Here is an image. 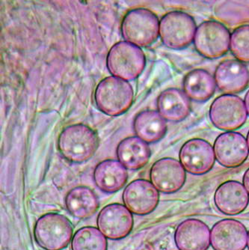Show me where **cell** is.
<instances>
[{
    "instance_id": "cell-1",
    "label": "cell",
    "mask_w": 249,
    "mask_h": 250,
    "mask_svg": "<svg viewBox=\"0 0 249 250\" xmlns=\"http://www.w3.org/2000/svg\"><path fill=\"white\" fill-rule=\"evenodd\" d=\"M58 149L64 158L74 164L89 161L98 146V134L83 124L70 125L63 129L58 139Z\"/></svg>"
},
{
    "instance_id": "cell-2",
    "label": "cell",
    "mask_w": 249,
    "mask_h": 250,
    "mask_svg": "<svg viewBox=\"0 0 249 250\" xmlns=\"http://www.w3.org/2000/svg\"><path fill=\"white\" fill-rule=\"evenodd\" d=\"M134 92L132 85L122 79H103L94 91V102L100 111L109 116L124 114L133 105Z\"/></svg>"
},
{
    "instance_id": "cell-3",
    "label": "cell",
    "mask_w": 249,
    "mask_h": 250,
    "mask_svg": "<svg viewBox=\"0 0 249 250\" xmlns=\"http://www.w3.org/2000/svg\"><path fill=\"white\" fill-rule=\"evenodd\" d=\"M122 35L125 42L137 47H150L160 36V21L150 10L134 8L124 17Z\"/></svg>"
},
{
    "instance_id": "cell-4",
    "label": "cell",
    "mask_w": 249,
    "mask_h": 250,
    "mask_svg": "<svg viewBox=\"0 0 249 250\" xmlns=\"http://www.w3.org/2000/svg\"><path fill=\"white\" fill-rule=\"evenodd\" d=\"M145 66L144 52L140 47L129 42L115 43L106 56V67L112 77L127 82L136 80L143 72Z\"/></svg>"
},
{
    "instance_id": "cell-5",
    "label": "cell",
    "mask_w": 249,
    "mask_h": 250,
    "mask_svg": "<svg viewBox=\"0 0 249 250\" xmlns=\"http://www.w3.org/2000/svg\"><path fill=\"white\" fill-rule=\"evenodd\" d=\"M72 224L68 219L57 213L43 215L36 221L34 237L37 244L45 250H62L71 243Z\"/></svg>"
},
{
    "instance_id": "cell-6",
    "label": "cell",
    "mask_w": 249,
    "mask_h": 250,
    "mask_svg": "<svg viewBox=\"0 0 249 250\" xmlns=\"http://www.w3.org/2000/svg\"><path fill=\"white\" fill-rule=\"evenodd\" d=\"M195 20L181 11L168 12L160 21V37L163 44L172 50L188 47L195 39Z\"/></svg>"
},
{
    "instance_id": "cell-7",
    "label": "cell",
    "mask_w": 249,
    "mask_h": 250,
    "mask_svg": "<svg viewBox=\"0 0 249 250\" xmlns=\"http://www.w3.org/2000/svg\"><path fill=\"white\" fill-rule=\"evenodd\" d=\"M230 32L218 21H205L197 28L194 45L205 58L216 60L225 56L230 49Z\"/></svg>"
},
{
    "instance_id": "cell-8",
    "label": "cell",
    "mask_w": 249,
    "mask_h": 250,
    "mask_svg": "<svg viewBox=\"0 0 249 250\" xmlns=\"http://www.w3.org/2000/svg\"><path fill=\"white\" fill-rule=\"evenodd\" d=\"M209 114L216 128L228 132L243 127L248 118L244 101L233 95L218 97L211 104Z\"/></svg>"
},
{
    "instance_id": "cell-9",
    "label": "cell",
    "mask_w": 249,
    "mask_h": 250,
    "mask_svg": "<svg viewBox=\"0 0 249 250\" xmlns=\"http://www.w3.org/2000/svg\"><path fill=\"white\" fill-rule=\"evenodd\" d=\"M133 214L121 204L114 203L105 206L100 211L97 225L106 238L113 241L125 238L133 228Z\"/></svg>"
},
{
    "instance_id": "cell-10",
    "label": "cell",
    "mask_w": 249,
    "mask_h": 250,
    "mask_svg": "<svg viewBox=\"0 0 249 250\" xmlns=\"http://www.w3.org/2000/svg\"><path fill=\"white\" fill-rule=\"evenodd\" d=\"M179 157L186 172L195 175L209 172L216 161L213 147L202 139H192L184 143L180 151Z\"/></svg>"
},
{
    "instance_id": "cell-11",
    "label": "cell",
    "mask_w": 249,
    "mask_h": 250,
    "mask_svg": "<svg viewBox=\"0 0 249 250\" xmlns=\"http://www.w3.org/2000/svg\"><path fill=\"white\" fill-rule=\"evenodd\" d=\"M122 199L132 213L145 216L155 210L160 202V193L150 181L137 179L126 187Z\"/></svg>"
},
{
    "instance_id": "cell-12",
    "label": "cell",
    "mask_w": 249,
    "mask_h": 250,
    "mask_svg": "<svg viewBox=\"0 0 249 250\" xmlns=\"http://www.w3.org/2000/svg\"><path fill=\"white\" fill-rule=\"evenodd\" d=\"M150 182L159 192L171 194L185 185L187 173L180 161L166 157L154 163L150 170Z\"/></svg>"
},
{
    "instance_id": "cell-13",
    "label": "cell",
    "mask_w": 249,
    "mask_h": 250,
    "mask_svg": "<svg viewBox=\"0 0 249 250\" xmlns=\"http://www.w3.org/2000/svg\"><path fill=\"white\" fill-rule=\"evenodd\" d=\"M213 149L216 161L225 168L240 167L249 155L247 140L237 132L229 131L219 135Z\"/></svg>"
},
{
    "instance_id": "cell-14",
    "label": "cell",
    "mask_w": 249,
    "mask_h": 250,
    "mask_svg": "<svg viewBox=\"0 0 249 250\" xmlns=\"http://www.w3.org/2000/svg\"><path fill=\"white\" fill-rule=\"evenodd\" d=\"M246 226L238 220L225 219L210 231V244L214 250H245L248 244Z\"/></svg>"
},
{
    "instance_id": "cell-15",
    "label": "cell",
    "mask_w": 249,
    "mask_h": 250,
    "mask_svg": "<svg viewBox=\"0 0 249 250\" xmlns=\"http://www.w3.org/2000/svg\"><path fill=\"white\" fill-rule=\"evenodd\" d=\"M214 78L220 91L228 95H234L243 92L249 85V71L238 60H225L216 67Z\"/></svg>"
},
{
    "instance_id": "cell-16",
    "label": "cell",
    "mask_w": 249,
    "mask_h": 250,
    "mask_svg": "<svg viewBox=\"0 0 249 250\" xmlns=\"http://www.w3.org/2000/svg\"><path fill=\"white\" fill-rule=\"evenodd\" d=\"M179 250H208L210 245L209 226L198 219H187L177 226L174 233Z\"/></svg>"
},
{
    "instance_id": "cell-17",
    "label": "cell",
    "mask_w": 249,
    "mask_h": 250,
    "mask_svg": "<svg viewBox=\"0 0 249 250\" xmlns=\"http://www.w3.org/2000/svg\"><path fill=\"white\" fill-rule=\"evenodd\" d=\"M214 203L221 213L234 216L243 213L249 204V194L243 184L228 181L216 189Z\"/></svg>"
},
{
    "instance_id": "cell-18",
    "label": "cell",
    "mask_w": 249,
    "mask_h": 250,
    "mask_svg": "<svg viewBox=\"0 0 249 250\" xmlns=\"http://www.w3.org/2000/svg\"><path fill=\"white\" fill-rule=\"evenodd\" d=\"M157 110L166 121L181 122L190 114V99L182 90L168 88L161 92L158 97Z\"/></svg>"
},
{
    "instance_id": "cell-19",
    "label": "cell",
    "mask_w": 249,
    "mask_h": 250,
    "mask_svg": "<svg viewBox=\"0 0 249 250\" xmlns=\"http://www.w3.org/2000/svg\"><path fill=\"white\" fill-rule=\"evenodd\" d=\"M93 178L96 186L103 192L112 193L120 190L128 179L126 168L118 161L105 160L94 168Z\"/></svg>"
},
{
    "instance_id": "cell-20",
    "label": "cell",
    "mask_w": 249,
    "mask_h": 250,
    "mask_svg": "<svg viewBox=\"0 0 249 250\" xmlns=\"http://www.w3.org/2000/svg\"><path fill=\"white\" fill-rule=\"evenodd\" d=\"M116 154L118 161L125 168L134 171L147 165L151 151L148 144L138 136H129L118 144Z\"/></svg>"
},
{
    "instance_id": "cell-21",
    "label": "cell",
    "mask_w": 249,
    "mask_h": 250,
    "mask_svg": "<svg viewBox=\"0 0 249 250\" xmlns=\"http://www.w3.org/2000/svg\"><path fill=\"white\" fill-rule=\"evenodd\" d=\"M133 128L141 140L147 143H156L166 136L168 127L158 111L147 109L135 117Z\"/></svg>"
},
{
    "instance_id": "cell-22",
    "label": "cell",
    "mask_w": 249,
    "mask_h": 250,
    "mask_svg": "<svg viewBox=\"0 0 249 250\" xmlns=\"http://www.w3.org/2000/svg\"><path fill=\"white\" fill-rule=\"evenodd\" d=\"M67 211L73 217L86 219L96 213L100 204L95 192L88 187L79 186L67 192L65 197Z\"/></svg>"
},
{
    "instance_id": "cell-23",
    "label": "cell",
    "mask_w": 249,
    "mask_h": 250,
    "mask_svg": "<svg viewBox=\"0 0 249 250\" xmlns=\"http://www.w3.org/2000/svg\"><path fill=\"white\" fill-rule=\"evenodd\" d=\"M184 92L189 99L196 102H205L216 92L214 77L206 70L195 69L185 76L183 82Z\"/></svg>"
},
{
    "instance_id": "cell-24",
    "label": "cell",
    "mask_w": 249,
    "mask_h": 250,
    "mask_svg": "<svg viewBox=\"0 0 249 250\" xmlns=\"http://www.w3.org/2000/svg\"><path fill=\"white\" fill-rule=\"evenodd\" d=\"M70 247L71 250H107V241L99 229L85 226L76 231Z\"/></svg>"
},
{
    "instance_id": "cell-25",
    "label": "cell",
    "mask_w": 249,
    "mask_h": 250,
    "mask_svg": "<svg viewBox=\"0 0 249 250\" xmlns=\"http://www.w3.org/2000/svg\"><path fill=\"white\" fill-rule=\"evenodd\" d=\"M230 50L236 60L249 63V25H243L232 32Z\"/></svg>"
},
{
    "instance_id": "cell-26",
    "label": "cell",
    "mask_w": 249,
    "mask_h": 250,
    "mask_svg": "<svg viewBox=\"0 0 249 250\" xmlns=\"http://www.w3.org/2000/svg\"><path fill=\"white\" fill-rule=\"evenodd\" d=\"M243 185L246 188V190L248 191L249 194V168L246 170L243 178Z\"/></svg>"
},
{
    "instance_id": "cell-27",
    "label": "cell",
    "mask_w": 249,
    "mask_h": 250,
    "mask_svg": "<svg viewBox=\"0 0 249 250\" xmlns=\"http://www.w3.org/2000/svg\"><path fill=\"white\" fill-rule=\"evenodd\" d=\"M245 104H246V109H247L248 115L249 116V90L246 93V97H245Z\"/></svg>"
},
{
    "instance_id": "cell-28",
    "label": "cell",
    "mask_w": 249,
    "mask_h": 250,
    "mask_svg": "<svg viewBox=\"0 0 249 250\" xmlns=\"http://www.w3.org/2000/svg\"><path fill=\"white\" fill-rule=\"evenodd\" d=\"M246 140H247L248 146H249V133H248L247 138H246Z\"/></svg>"
},
{
    "instance_id": "cell-29",
    "label": "cell",
    "mask_w": 249,
    "mask_h": 250,
    "mask_svg": "<svg viewBox=\"0 0 249 250\" xmlns=\"http://www.w3.org/2000/svg\"><path fill=\"white\" fill-rule=\"evenodd\" d=\"M247 247H248V248H249V234H248V244H247Z\"/></svg>"
}]
</instances>
